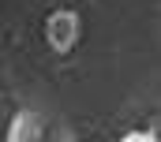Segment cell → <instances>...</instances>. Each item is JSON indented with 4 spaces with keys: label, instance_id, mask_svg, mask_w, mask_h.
Masks as SVG:
<instances>
[{
    "label": "cell",
    "instance_id": "1",
    "mask_svg": "<svg viewBox=\"0 0 161 142\" xmlns=\"http://www.w3.org/2000/svg\"><path fill=\"white\" fill-rule=\"evenodd\" d=\"M8 142H71V139H68V131H64L56 120H49L45 112L23 108V112L11 120V127H8Z\"/></svg>",
    "mask_w": 161,
    "mask_h": 142
},
{
    "label": "cell",
    "instance_id": "2",
    "mask_svg": "<svg viewBox=\"0 0 161 142\" xmlns=\"http://www.w3.org/2000/svg\"><path fill=\"white\" fill-rule=\"evenodd\" d=\"M75 34H79V19H75L71 11H56V15L49 19V41H53L56 49H71Z\"/></svg>",
    "mask_w": 161,
    "mask_h": 142
},
{
    "label": "cell",
    "instance_id": "3",
    "mask_svg": "<svg viewBox=\"0 0 161 142\" xmlns=\"http://www.w3.org/2000/svg\"><path fill=\"white\" fill-rule=\"evenodd\" d=\"M120 142H158V135H154V131H131V135H124Z\"/></svg>",
    "mask_w": 161,
    "mask_h": 142
}]
</instances>
